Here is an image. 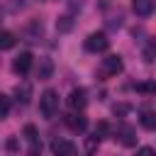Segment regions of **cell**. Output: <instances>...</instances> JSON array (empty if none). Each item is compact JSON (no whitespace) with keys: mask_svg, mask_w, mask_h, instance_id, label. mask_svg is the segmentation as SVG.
<instances>
[{"mask_svg":"<svg viewBox=\"0 0 156 156\" xmlns=\"http://www.w3.org/2000/svg\"><path fill=\"white\" fill-rule=\"evenodd\" d=\"M39 112H41L44 119H51V117L58 112V93H56V90L46 88V90L41 93V98H39Z\"/></svg>","mask_w":156,"mask_h":156,"instance_id":"cell-1","label":"cell"},{"mask_svg":"<svg viewBox=\"0 0 156 156\" xmlns=\"http://www.w3.org/2000/svg\"><path fill=\"white\" fill-rule=\"evenodd\" d=\"M122 71H124L122 58H119L117 54H112V56L102 58V63H100V68H98V76H100V78H112V76H117V73H122Z\"/></svg>","mask_w":156,"mask_h":156,"instance_id":"cell-2","label":"cell"},{"mask_svg":"<svg viewBox=\"0 0 156 156\" xmlns=\"http://www.w3.org/2000/svg\"><path fill=\"white\" fill-rule=\"evenodd\" d=\"M83 46H85V51H90V54H100V51H107L110 39H107L105 32H93V34H88V39H85Z\"/></svg>","mask_w":156,"mask_h":156,"instance_id":"cell-3","label":"cell"},{"mask_svg":"<svg viewBox=\"0 0 156 156\" xmlns=\"http://www.w3.org/2000/svg\"><path fill=\"white\" fill-rule=\"evenodd\" d=\"M22 134H24V139H27V144H29L27 156H39V154H41V141H39V134H37V127H34V124H27V127L22 129Z\"/></svg>","mask_w":156,"mask_h":156,"instance_id":"cell-4","label":"cell"},{"mask_svg":"<svg viewBox=\"0 0 156 156\" xmlns=\"http://www.w3.org/2000/svg\"><path fill=\"white\" fill-rule=\"evenodd\" d=\"M51 154L54 156H78V149L68 139H54L51 141Z\"/></svg>","mask_w":156,"mask_h":156,"instance_id":"cell-5","label":"cell"},{"mask_svg":"<svg viewBox=\"0 0 156 156\" xmlns=\"http://www.w3.org/2000/svg\"><path fill=\"white\" fill-rule=\"evenodd\" d=\"M32 63H34V56H32L29 51H22L20 56H15V61H12V68H15V73L24 76V73H29Z\"/></svg>","mask_w":156,"mask_h":156,"instance_id":"cell-6","label":"cell"},{"mask_svg":"<svg viewBox=\"0 0 156 156\" xmlns=\"http://www.w3.org/2000/svg\"><path fill=\"white\" fill-rule=\"evenodd\" d=\"M51 76H54V61L49 56H39V61H37V78L39 80H49Z\"/></svg>","mask_w":156,"mask_h":156,"instance_id":"cell-7","label":"cell"},{"mask_svg":"<svg viewBox=\"0 0 156 156\" xmlns=\"http://www.w3.org/2000/svg\"><path fill=\"white\" fill-rule=\"evenodd\" d=\"M68 105H71V110H78V112H83V107L88 105V93H85L83 88H76V90H71V95H68Z\"/></svg>","mask_w":156,"mask_h":156,"instance_id":"cell-8","label":"cell"},{"mask_svg":"<svg viewBox=\"0 0 156 156\" xmlns=\"http://www.w3.org/2000/svg\"><path fill=\"white\" fill-rule=\"evenodd\" d=\"M117 139H119V144H124V146H136V132H134V127L119 124V127H117Z\"/></svg>","mask_w":156,"mask_h":156,"instance_id":"cell-9","label":"cell"},{"mask_svg":"<svg viewBox=\"0 0 156 156\" xmlns=\"http://www.w3.org/2000/svg\"><path fill=\"white\" fill-rule=\"evenodd\" d=\"M154 0H132V10L139 15V17H149L154 12Z\"/></svg>","mask_w":156,"mask_h":156,"instance_id":"cell-10","label":"cell"},{"mask_svg":"<svg viewBox=\"0 0 156 156\" xmlns=\"http://www.w3.org/2000/svg\"><path fill=\"white\" fill-rule=\"evenodd\" d=\"M66 124L73 129V132H85V127H88V119L78 112V115H68L66 117Z\"/></svg>","mask_w":156,"mask_h":156,"instance_id":"cell-11","label":"cell"},{"mask_svg":"<svg viewBox=\"0 0 156 156\" xmlns=\"http://www.w3.org/2000/svg\"><path fill=\"white\" fill-rule=\"evenodd\" d=\"M17 44V37L10 32V29H0V51H7Z\"/></svg>","mask_w":156,"mask_h":156,"instance_id":"cell-12","label":"cell"},{"mask_svg":"<svg viewBox=\"0 0 156 156\" xmlns=\"http://www.w3.org/2000/svg\"><path fill=\"white\" fill-rule=\"evenodd\" d=\"M15 95H17V102L27 105V102H29V98H32V88H29V83L17 85V88H15Z\"/></svg>","mask_w":156,"mask_h":156,"instance_id":"cell-13","label":"cell"},{"mask_svg":"<svg viewBox=\"0 0 156 156\" xmlns=\"http://www.w3.org/2000/svg\"><path fill=\"white\" fill-rule=\"evenodd\" d=\"M139 124H141L144 129H156V112H151V110L141 112V117H139Z\"/></svg>","mask_w":156,"mask_h":156,"instance_id":"cell-14","label":"cell"},{"mask_svg":"<svg viewBox=\"0 0 156 156\" xmlns=\"http://www.w3.org/2000/svg\"><path fill=\"white\" fill-rule=\"evenodd\" d=\"M136 93H144V95H156V80H141L134 85Z\"/></svg>","mask_w":156,"mask_h":156,"instance_id":"cell-15","label":"cell"},{"mask_svg":"<svg viewBox=\"0 0 156 156\" xmlns=\"http://www.w3.org/2000/svg\"><path fill=\"white\" fill-rule=\"evenodd\" d=\"M71 27H73L71 15H63V17H58V20H56V29H58V32H68Z\"/></svg>","mask_w":156,"mask_h":156,"instance_id":"cell-16","label":"cell"},{"mask_svg":"<svg viewBox=\"0 0 156 156\" xmlns=\"http://www.w3.org/2000/svg\"><path fill=\"white\" fill-rule=\"evenodd\" d=\"M10 107H12V100H10L5 93H0V119H2V117H7Z\"/></svg>","mask_w":156,"mask_h":156,"instance_id":"cell-17","label":"cell"},{"mask_svg":"<svg viewBox=\"0 0 156 156\" xmlns=\"http://www.w3.org/2000/svg\"><path fill=\"white\" fill-rule=\"evenodd\" d=\"M39 37H41V24H39V22L29 24V29H27V39H29V41H37Z\"/></svg>","mask_w":156,"mask_h":156,"instance_id":"cell-18","label":"cell"},{"mask_svg":"<svg viewBox=\"0 0 156 156\" xmlns=\"http://www.w3.org/2000/svg\"><path fill=\"white\" fill-rule=\"evenodd\" d=\"M144 58H146V61H156V37L146 44V49H144Z\"/></svg>","mask_w":156,"mask_h":156,"instance_id":"cell-19","label":"cell"},{"mask_svg":"<svg viewBox=\"0 0 156 156\" xmlns=\"http://www.w3.org/2000/svg\"><path fill=\"white\" fill-rule=\"evenodd\" d=\"M98 144H100V139H98L95 134H93V136H88V139H85V154L90 156V154L95 151V146H98Z\"/></svg>","mask_w":156,"mask_h":156,"instance_id":"cell-20","label":"cell"},{"mask_svg":"<svg viewBox=\"0 0 156 156\" xmlns=\"http://www.w3.org/2000/svg\"><path fill=\"white\" fill-rule=\"evenodd\" d=\"M107 129H110V127H107V122H98V127H95V132H93V134H95L98 139H102V136L107 134Z\"/></svg>","mask_w":156,"mask_h":156,"instance_id":"cell-21","label":"cell"},{"mask_svg":"<svg viewBox=\"0 0 156 156\" xmlns=\"http://www.w3.org/2000/svg\"><path fill=\"white\" fill-rule=\"evenodd\" d=\"M136 156H156V151L151 146H141V149H136Z\"/></svg>","mask_w":156,"mask_h":156,"instance_id":"cell-22","label":"cell"},{"mask_svg":"<svg viewBox=\"0 0 156 156\" xmlns=\"http://www.w3.org/2000/svg\"><path fill=\"white\" fill-rule=\"evenodd\" d=\"M129 110H132L129 105H115V107H112V112H115V115H127Z\"/></svg>","mask_w":156,"mask_h":156,"instance_id":"cell-23","label":"cell"},{"mask_svg":"<svg viewBox=\"0 0 156 156\" xmlns=\"http://www.w3.org/2000/svg\"><path fill=\"white\" fill-rule=\"evenodd\" d=\"M0 17H2V10H0Z\"/></svg>","mask_w":156,"mask_h":156,"instance_id":"cell-24","label":"cell"}]
</instances>
